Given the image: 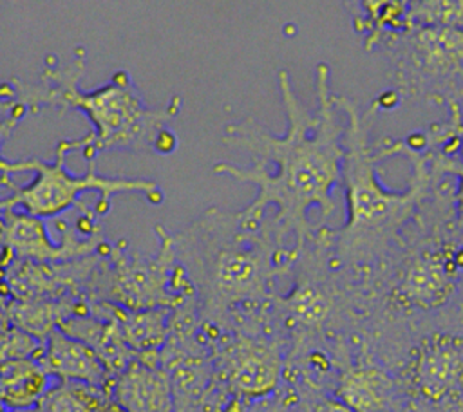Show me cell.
Returning a JSON list of instances; mask_svg holds the SVG:
<instances>
[{"label": "cell", "instance_id": "44dd1931", "mask_svg": "<svg viewBox=\"0 0 463 412\" xmlns=\"http://www.w3.org/2000/svg\"><path fill=\"white\" fill-rule=\"evenodd\" d=\"M452 170L459 175V184H458V192H456V208H458L459 219L463 220V166L456 164Z\"/></svg>", "mask_w": 463, "mask_h": 412}, {"label": "cell", "instance_id": "6da1fadb", "mask_svg": "<svg viewBox=\"0 0 463 412\" xmlns=\"http://www.w3.org/2000/svg\"><path fill=\"white\" fill-rule=\"evenodd\" d=\"M277 83L286 132L273 134L251 116L228 123L222 143L228 148L246 152L251 164L217 163L213 172L253 184L257 193L244 210L262 217L269 208H275L273 219L280 239L286 242L293 235V249L298 251L315 231L309 211L317 208L327 219L336 210L333 192L342 186L347 121L335 101V92H331L327 63L315 67L313 110L302 105L297 96L289 70L280 69Z\"/></svg>", "mask_w": 463, "mask_h": 412}, {"label": "cell", "instance_id": "603a6c76", "mask_svg": "<svg viewBox=\"0 0 463 412\" xmlns=\"http://www.w3.org/2000/svg\"><path fill=\"white\" fill-rule=\"evenodd\" d=\"M4 412H36V408H29V410H5L4 408Z\"/></svg>", "mask_w": 463, "mask_h": 412}, {"label": "cell", "instance_id": "ba28073f", "mask_svg": "<svg viewBox=\"0 0 463 412\" xmlns=\"http://www.w3.org/2000/svg\"><path fill=\"white\" fill-rule=\"evenodd\" d=\"M459 260L447 248H421L398 271L394 298L411 311H434L456 291Z\"/></svg>", "mask_w": 463, "mask_h": 412}, {"label": "cell", "instance_id": "52a82bcc", "mask_svg": "<svg viewBox=\"0 0 463 412\" xmlns=\"http://www.w3.org/2000/svg\"><path fill=\"white\" fill-rule=\"evenodd\" d=\"M2 210V264L11 260H31L61 264L81 260L94 255H109L112 246L105 240L101 228L94 233L78 237L76 229L60 222V242L47 231L45 219L20 208Z\"/></svg>", "mask_w": 463, "mask_h": 412}, {"label": "cell", "instance_id": "9a60e30c", "mask_svg": "<svg viewBox=\"0 0 463 412\" xmlns=\"http://www.w3.org/2000/svg\"><path fill=\"white\" fill-rule=\"evenodd\" d=\"M110 311V320L116 322L121 338L128 347L146 351L163 342L168 314L166 309H119L112 305Z\"/></svg>", "mask_w": 463, "mask_h": 412}, {"label": "cell", "instance_id": "30bf717a", "mask_svg": "<svg viewBox=\"0 0 463 412\" xmlns=\"http://www.w3.org/2000/svg\"><path fill=\"white\" fill-rule=\"evenodd\" d=\"M38 361L60 381H80L92 387H99L105 381L107 365L98 352L61 329L49 332Z\"/></svg>", "mask_w": 463, "mask_h": 412}, {"label": "cell", "instance_id": "7a4b0ae2", "mask_svg": "<svg viewBox=\"0 0 463 412\" xmlns=\"http://www.w3.org/2000/svg\"><path fill=\"white\" fill-rule=\"evenodd\" d=\"M85 69L87 51L76 47L72 60L65 65L49 54L36 83H25L20 78L5 81L0 89L2 141L25 116L52 108L58 114L78 110L90 121L92 130L83 137L61 139L69 152L80 150L85 161H94L105 150H152L166 155L177 148V137L168 130V123L181 110V96L170 98L161 108L148 107L127 69H118L107 83L85 92L80 89Z\"/></svg>", "mask_w": 463, "mask_h": 412}, {"label": "cell", "instance_id": "7402d4cb", "mask_svg": "<svg viewBox=\"0 0 463 412\" xmlns=\"http://www.w3.org/2000/svg\"><path fill=\"white\" fill-rule=\"evenodd\" d=\"M459 154H461V159H463V132H461V137H459Z\"/></svg>", "mask_w": 463, "mask_h": 412}, {"label": "cell", "instance_id": "7c38bea8", "mask_svg": "<svg viewBox=\"0 0 463 412\" xmlns=\"http://www.w3.org/2000/svg\"><path fill=\"white\" fill-rule=\"evenodd\" d=\"M280 356L269 343L246 342L230 360V383L246 398H264L279 383Z\"/></svg>", "mask_w": 463, "mask_h": 412}, {"label": "cell", "instance_id": "d6986e66", "mask_svg": "<svg viewBox=\"0 0 463 412\" xmlns=\"http://www.w3.org/2000/svg\"><path fill=\"white\" fill-rule=\"evenodd\" d=\"M42 351H43V345H40L38 336L16 325H9L7 322H2V351H0L2 361L20 360V358L38 360Z\"/></svg>", "mask_w": 463, "mask_h": 412}, {"label": "cell", "instance_id": "5b68a950", "mask_svg": "<svg viewBox=\"0 0 463 412\" xmlns=\"http://www.w3.org/2000/svg\"><path fill=\"white\" fill-rule=\"evenodd\" d=\"M71 154L61 141L54 148L52 161L25 157L9 161L2 157V186L11 193L0 201V208H20L42 219L61 215L69 208H80L81 213L90 211L80 195L87 192L98 193L96 213L105 215L110 210V197L116 193H141L152 204H161L165 193L152 179L143 177H107L96 172V159L87 161V172L78 175L65 168V157Z\"/></svg>", "mask_w": 463, "mask_h": 412}, {"label": "cell", "instance_id": "ffe728a7", "mask_svg": "<svg viewBox=\"0 0 463 412\" xmlns=\"http://www.w3.org/2000/svg\"><path fill=\"white\" fill-rule=\"evenodd\" d=\"M315 412H354L351 407H347L344 401H324L317 407Z\"/></svg>", "mask_w": 463, "mask_h": 412}, {"label": "cell", "instance_id": "9c48e42d", "mask_svg": "<svg viewBox=\"0 0 463 412\" xmlns=\"http://www.w3.org/2000/svg\"><path fill=\"white\" fill-rule=\"evenodd\" d=\"M412 381L429 399H441L463 387V340L436 334L423 342L414 365Z\"/></svg>", "mask_w": 463, "mask_h": 412}, {"label": "cell", "instance_id": "4fadbf2b", "mask_svg": "<svg viewBox=\"0 0 463 412\" xmlns=\"http://www.w3.org/2000/svg\"><path fill=\"white\" fill-rule=\"evenodd\" d=\"M51 374L34 358L7 360L0 365V398L5 410L36 408L51 389Z\"/></svg>", "mask_w": 463, "mask_h": 412}, {"label": "cell", "instance_id": "3957f363", "mask_svg": "<svg viewBox=\"0 0 463 412\" xmlns=\"http://www.w3.org/2000/svg\"><path fill=\"white\" fill-rule=\"evenodd\" d=\"M338 108L345 116L342 188L345 195V222L331 229L335 260L342 267L360 269L380 258L400 231L412 219L432 183V166L421 152L405 148L402 141H383L385 155L403 154L414 164V175L407 190L396 192L382 184L376 164L382 161L376 145L369 141L371 126L380 110L376 99L362 110L360 105L342 94H335Z\"/></svg>", "mask_w": 463, "mask_h": 412}, {"label": "cell", "instance_id": "2e32d148", "mask_svg": "<svg viewBox=\"0 0 463 412\" xmlns=\"http://www.w3.org/2000/svg\"><path fill=\"white\" fill-rule=\"evenodd\" d=\"M387 387V379L376 370L353 372L342 381L338 399L354 412H382Z\"/></svg>", "mask_w": 463, "mask_h": 412}, {"label": "cell", "instance_id": "8fae6325", "mask_svg": "<svg viewBox=\"0 0 463 412\" xmlns=\"http://www.w3.org/2000/svg\"><path fill=\"white\" fill-rule=\"evenodd\" d=\"M114 399L123 412H172L174 392L168 376L141 361H128L114 381Z\"/></svg>", "mask_w": 463, "mask_h": 412}, {"label": "cell", "instance_id": "ac0fdd59", "mask_svg": "<svg viewBox=\"0 0 463 412\" xmlns=\"http://www.w3.org/2000/svg\"><path fill=\"white\" fill-rule=\"evenodd\" d=\"M403 25L463 29V0H411Z\"/></svg>", "mask_w": 463, "mask_h": 412}, {"label": "cell", "instance_id": "277c9868", "mask_svg": "<svg viewBox=\"0 0 463 412\" xmlns=\"http://www.w3.org/2000/svg\"><path fill=\"white\" fill-rule=\"evenodd\" d=\"M177 260L213 311H224L269 295L273 282L297 262L286 248L273 215L257 217L244 208H208L179 233H172Z\"/></svg>", "mask_w": 463, "mask_h": 412}, {"label": "cell", "instance_id": "e0dca14e", "mask_svg": "<svg viewBox=\"0 0 463 412\" xmlns=\"http://www.w3.org/2000/svg\"><path fill=\"white\" fill-rule=\"evenodd\" d=\"M92 389V385L80 381H60L47 390L36 412H105Z\"/></svg>", "mask_w": 463, "mask_h": 412}, {"label": "cell", "instance_id": "5bb4252c", "mask_svg": "<svg viewBox=\"0 0 463 412\" xmlns=\"http://www.w3.org/2000/svg\"><path fill=\"white\" fill-rule=\"evenodd\" d=\"M351 23L364 38L367 51L376 49L378 42L405 23L411 0H342Z\"/></svg>", "mask_w": 463, "mask_h": 412}, {"label": "cell", "instance_id": "8992f818", "mask_svg": "<svg viewBox=\"0 0 463 412\" xmlns=\"http://www.w3.org/2000/svg\"><path fill=\"white\" fill-rule=\"evenodd\" d=\"M376 49L391 61L400 98H449L463 92V29L403 25Z\"/></svg>", "mask_w": 463, "mask_h": 412}]
</instances>
